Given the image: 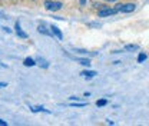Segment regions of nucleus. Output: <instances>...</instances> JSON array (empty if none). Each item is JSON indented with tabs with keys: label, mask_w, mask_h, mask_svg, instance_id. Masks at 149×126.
<instances>
[{
	"label": "nucleus",
	"mask_w": 149,
	"mask_h": 126,
	"mask_svg": "<svg viewBox=\"0 0 149 126\" xmlns=\"http://www.w3.org/2000/svg\"><path fill=\"white\" fill-rule=\"evenodd\" d=\"M62 3L60 1H50V0H47V1H45V7L47 9V10H50V12H56V10H60L62 9Z\"/></svg>",
	"instance_id": "nucleus-1"
},
{
	"label": "nucleus",
	"mask_w": 149,
	"mask_h": 126,
	"mask_svg": "<svg viewBox=\"0 0 149 126\" xmlns=\"http://www.w3.org/2000/svg\"><path fill=\"white\" fill-rule=\"evenodd\" d=\"M135 4L133 3H126V4H119L116 9H118V12H122V13H132L133 10H135Z\"/></svg>",
	"instance_id": "nucleus-2"
},
{
	"label": "nucleus",
	"mask_w": 149,
	"mask_h": 126,
	"mask_svg": "<svg viewBox=\"0 0 149 126\" xmlns=\"http://www.w3.org/2000/svg\"><path fill=\"white\" fill-rule=\"evenodd\" d=\"M118 12V9H109V7H105V9H100L99 10V16L100 17H106V16H112Z\"/></svg>",
	"instance_id": "nucleus-3"
},
{
	"label": "nucleus",
	"mask_w": 149,
	"mask_h": 126,
	"mask_svg": "<svg viewBox=\"0 0 149 126\" xmlns=\"http://www.w3.org/2000/svg\"><path fill=\"white\" fill-rule=\"evenodd\" d=\"M15 29H16V33H17L20 37H23V39H26V37H27V35H26V33L22 30V27H20V23H19V22H16V26H15Z\"/></svg>",
	"instance_id": "nucleus-4"
},
{
	"label": "nucleus",
	"mask_w": 149,
	"mask_h": 126,
	"mask_svg": "<svg viewBox=\"0 0 149 126\" xmlns=\"http://www.w3.org/2000/svg\"><path fill=\"white\" fill-rule=\"evenodd\" d=\"M50 29H52V33H53V35H55V36L59 39V40H62V39H63V35H62V32L59 30V27H56V26H52Z\"/></svg>",
	"instance_id": "nucleus-5"
},
{
	"label": "nucleus",
	"mask_w": 149,
	"mask_h": 126,
	"mask_svg": "<svg viewBox=\"0 0 149 126\" xmlns=\"http://www.w3.org/2000/svg\"><path fill=\"white\" fill-rule=\"evenodd\" d=\"M37 30H39L40 33H43V35H52V32H49V30H46V27H45V24H40V26L37 27Z\"/></svg>",
	"instance_id": "nucleus-6"
},
{
	"label": "nucleus",
	"mask_w": 149,
	"mask_h": 126,
	"mask_svg": "<svg viewBox=\"0 0 149 126\" xmlns=\"http://www.w3.org/2000/svg\"><path fill=\"white\" fill-rule=\"evenodd\" d=\"M80 74H82V76H85V77H93V76H96L97 73L96 72H89V70L86 72V70H85V72H82Z\"/></svg>",
	"instance_id": "nucleus-7"
},
{
	"label": "nucleus",
	"mask_w": 149,
	"mask_h": 126,
	"mask_svg": "<svg viewBox=\"0 0 149 126\" xmlns=\"http://www.w3.org/2000/svg\"><path fill=\"white\" fill-rule=\"evenodd\" d=\"M39 65H40L42 68H45V69H47V68H49V63H47L45 59H42V57H39Z\"/></svg>",
	"instance_id": "nucleus-8"
},
{
	"label": "nucleus",
	"mask_w": 149,
	"mask_h": 126,
	"mask_svg": "<svg viewBox=\"0 0 149 126\" xmlns=\"http://www.w3.org/2000/svg\"><path fill=\"white\" fill-rule=\"evenodd\" d=\"M24 66H35V60L30 59V57L24 59Z\"/></svg>",
	"instance_id": "nucleus-9"
},
{
	"label": "nucleus",
	"mask_w": 149,
	"mask_h": 126,
	"mask_svg": "<svg viewBox=\"0 0 149 126\" xmlns=\"http://www.w3.org/2000/svg\"><path fill=\"white\" fill-rule=\"evenodd\" d=\"M80 65H83V66H91V62L88 60V59H76Z\"/></svg>",
	"instance_id": "nucleus-10"
},
{
	"label": "nucleus",
	"mask_w": 149,
	"mask_h": 126,
	"mask_svg": "<svg viewBox=\"0 0 149 126\" xmlns=\"http://www.w3.org/2000/svg\"><path fill=\"white\" fill-rule=\"evenodd\" d=\"M106 103H108V100H106V99H100V100H97V102H96V105H97V106H105Z\"/></svg>",
	"instance_id": "nucleus-11"
},
{
	"label": "nucleus",
	"mask_w": 149,
	"mask_h": 126,
	"mask_svg": "<svg viewBox=\"0 0 149 126\" xmlns=\"http://www.w3.org/2000/svg\"><path fill=\"white\" fill-rule=\"evenodd\" d=\"M143 60H146V54L141 53V54H139V57H138V62H139V63H142Z\"/></svg>",
	"instance_id": "nucleus-12"
},
{
	"label": "nucleus",
	"mask_w": 149,
	"mask_h": 126,
	"mask_svg": "<svg viewBox=\"0 0 149 126\" xmlns=\"http://www.w3.org/2000/svg\"><path fill=\"white\" fill-rule=\"evenodd\" d=\"M136 49H138L136 45H128V46L125 47V50H136Z\"/></svg>",
	"instance_id": "nucleus-13"
},
{
	"label": "nucleus",
	"mask_w": 149,
	"mask_h": 126,
	"mask_svg": "<svg viewBox=\"0 0 149 126\" xmlns=\"http://www.w3.org/2000/svg\"><path fill=\"white\" fill-rule=\"evenodd\" d=\"M0 125H3V126H6V125H7V123H6V122H4V120H1V119H0Z\"/></svg>",
	"instance_id": "nucleus-14"
},
{
	"label": "nucleus",
	"mask_w": 149,
	"mask_h": 126,
	"mask_svg": "<svg viewBox=\"0 0 149 126\" xmlns=\"http://www.w3.org/2000/svg\"><path fill=\"white\" fill-rule=\"evenodd\" d=\"M4 86H7L6 83H0V88H4Z\"/></svg>",
	"instance_id": "nucleus-15"
},
{
	"label": "nucleus",
	"mask_w": 149,
	"mask_h": 126,
	"mask_svg": "<svg viewBox=\"0 0 149 126\" xmlns=\"http://www.w3.org/2000/svg\"><path fill=\"white\" fill-rule=\"evenodd\" d=\"M105 1H116V0H105Z\"/></svg>",
	"instance_id": "nucleus-16"
}]
</instances>
